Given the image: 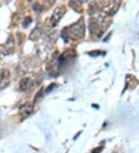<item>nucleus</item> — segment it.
<instances>
[{"label":"nucleus","mask_w":139,"mask_h":153,"mask_svg":"<svg viewBox=\"0 0 139 153\" xmlns=\"http://www.w3.org/2000/svg\"><path fill=\"white\" fill-rule=\"evenodd\" d=\"M64 30L67 33V37H71L72 39H79L83 38L85 33V26L83 19H80L68 28H65Z\"/></svg>","instance_id":"f257e3e1"},{"label":"nucleus","mask_w":139,"mask_h":153,"mask_svg":"<svg viewBox=\"0 0 139 153\" xmlns=\"http://www.w3.org/2000/svg\"><path fill=\"white\" fill-rule=\"evenodd\" d=\"M33 111V105L31 103L27 102L19 108V114L22 116L23 118H27L28 116H30L32 114V112Z\"/></svg>","instance_id":"f03ea898"},{"label":"nucleus","mask_w":139,"mask_h":153,"mask_svg":"<svg viewBox=\"0 0 139 153\" xmlns=\"http://www.w3.org/2000/svg\"><path fill=\"white\" fill-rule=\"evenodd\" d=\"M66 12V10L64 8H57L54 10V13L52 15V18H51V23H52L53 26H55L56 23H58L60 19H61L63 16L64 15V13Z\"/></svg>","instance_id":"7ed1b4c3"},{"label":"nucleus","mask_w":139,"mask_h":153,"mask_svg":"<svg viewBox=\"0 0 139 153\" xmlns=\"http://www.w3.org/2000/svg\"><path fill=\"white\" fill-rule=\"evenodd\" d=\"M119 6L118 2H111L107 4V6L104 7V11L107 15H113L114 13L117 10Z\"/></svg>","instance_id":"20e7f679"},{"label":"nucleus","mask_w":139,"mask_h":153,"mask_svg":"<svg viewBox=\"0 0 139 153\" xmlns=\"http://www.w3.org/2000/svg\"><path fill=\"white\" fill-rule=\"evenodd\" d=\"M32 85V80L31 79L28 78V77H25V78L22 79L19 83V88L21 91H26L28 88H30Z\"/></svg>","instance_id":"39448f33"},{"label":"nucleus","mask_w":139,"mask_h":153,"mask_svg":"<svg viewBox=\"0 0 139 153\" xmlns=\"http://www.w3.org/2000/svg\"><path fill=\"white\" fill-rule=\"evenodd\" d=\"M9 76V72L7 70H0V85L2 83L5 82Z\"/></svg>","instance_id":"423d86ee"},{"label":"nucleus","mask_w":139,"mask_h":153,"mask_svg":"<svg viewBox=\"0 0 139 153\" xmlns=\"http://www.w3.org/2000/svg\"><path fill=\"white\" fill-rule=\"evenodd\" d=\"M28 19H29V18H27V19H26V20H25V22H23V26H24V27H26V26H28V25L30 24V22H32L31 19H30L29 21H28Z\"/></svg>","instance_id":"0eeeda50"},{"label":"nucleus","mask_w":139,"mask_h":153,"mask_svg":"<svg viewBox=\"0 0 139 153\" xmlns=\"http://www.w3.org/2000/svg\"><path fill=\"white\" fill-rule=\"evenodd\" d=\"M100 151H101V148H98V149H96L95 150H94L92 153H99Z\"/></svg>","instance_id":"6e6552de"}]
</instances>
